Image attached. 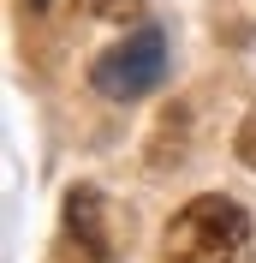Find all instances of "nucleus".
<instances>
[{"mask_svg":"<svg viewBox=\"0 0 256 263\" xmlns=\"http://www.w3.org/2000/svg\"><path fill=\"white\" fill-rule=\"evenodd\" d=\"M161 263H250V215L232 197H191L161 239Z\"/></svg>","mask_w":256,"mask_h":263,"instance_id":"1","label":"nucleus"},{"mask_svg":"<svg viewBox=\"0 0 256 263\" xmlns=\"http://www.w3.org/2000/svg\"><path fill=\"white\" fill-rule=\"evenodd\" d=\"M161 78H167V36H161L155 24L119 36V42H113L108 54H96V66H90V84H96L108 102H137V96H149Z\"/></svg>","mask_w":256,"mask_h":263,"instance_id":"2","label":"nucleus"},{"mask_svg":"<svg viewBox=\"0 0 256 263\" xmlns=\"http://www.w3.org/2000/svg\"><path fill=\"white\" fill-rule=\"evenodd\" d=\"M66 239L78 251V263H113V239H108V215H101V192L78 185L66 197Z\"/></svg>","mask_w":256,"mask_h":263,"instance_id":"3","label":"nucleus"},{"mask_svg":"<svg viewBox=\"0 0 256 263\" xmlns=\"http://www.w3.org/2000/svg\"><path fill=\"white\" fill-rule=\"evenodd\" d=\"M83 12H96V18H131L137 0H83Z\"/></svg>","mask_w":256,"mask_h":263,"instance_id":"4","label":"nucleus"},{"mask_svg":"<svg viewBox=\"0 0 256 263\" xmlns=\"http://www.w3.org/2000/svg\"><path fill=\"white\" fill-rule=\"evenodd\" d=\"M239 162H244V167H256V114L239 126Z\"/></svg>","mask_w":256,"mask_h":263,"instance_id":"5","label":"nucleus"},{"mask_svg":"<svg viewBox=\"0 0 256 263\" xmlns=\"http://www.w3.org/2000/svg\"><path fill=\"white\" fill-rule=\"evenodd\" d=\"M30 6H48V0H30Z\"/></svg>","mask_w":256,"mask_h":263,"instance_id":"6","label":"nucleus"}]
</instances>
